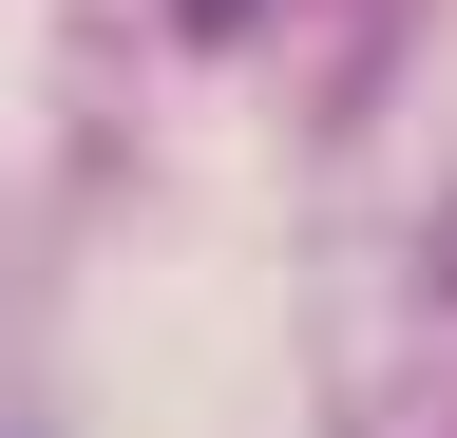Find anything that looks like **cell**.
I'll return each mask as SVG.
<instances>
[{
	"instance_id": "cell-1",
	"label": "cell",
	"mask_w": 457,
	"mask_h": 438,
	"mask_svg": "<svg viewBox=\"0 0 457 438\" xmlns=\"http://www.w3.org/2000/svg\"><path fill=\"white\" fill-rule=\"evenodd\" d=\"M171 20H191V38H248V20H267V0H171Z\"/></svg>"
}]
</instances>
